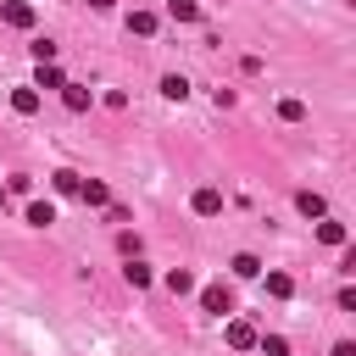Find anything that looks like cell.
Wrapping results in <instances>:
<instances>
[{
	"instance_id": "obj_11",
	"label": "cell",
	"mask_w": 356,
	"mask_h": 356,
	"mask_svg": "<svg viewBox=\"0 0 356 356\" xmlns=\"http://www.w3.org/2000/svg\"><path fill=\"white\" fill-rule=\"evenodd\" d=\"M78 184H83V178H78L72 167H61V172H50V189H56V195H78Z\"/></svg>"
},
{
	"instance_id": "obj_12",
	"label": "cell",
	"mask_w": 356,
	"mask_h": 356,
	"mask_svg": "<svg viewBox=\"0 0 356 356\" xmlns=\"http://www.w3.org/2000/svg\"><path fill=\"white\" fill-rule=\"evenodd\" d=\"M228 267H234V278H261V261H256L250 250H239V256H234Z\"/></svg>"
},
{
	"instance_id": "obj_22",
	"label": "cell",
	"mask_w": 356,
	"mask_h": 356,
	"mask_svg": "<svg viewBox=\"0 0 356 356\" xmlns=\"http://www.w3.org/2000/svg\"><path fill=\"white\" fill-rule=\"evenodd\" d=\"M117 250H122V256H139V234L122 228V234H117Z\"/></svg>"
},
{
	"instance_id": "obj_4",
	"label": "cell",
	"mask_w": 356,
	"mask_h": 356,
	"mask_svg": "<svg viewBox=\"0 0 356 356\" xmlns=\"http://www.w3.org/2000/svg\"><path fill=\"white\" fill-rule=\"evenodd\" d=\"M11 111H17V117H33V111H39V89H33V83L11 89Z\"/></svg>"
},
{
	"instance_id": "obj_6",
	"label": "cell",
	"mask_w": 356,
	"mask_h": 356,
	"mask_svg": "<svg viewBox=\"0 0 356 356\" xmlns=\"http://www.w3.org/2000/svg\"><path fill=\"white\" fill-rule=\"evenodd\" d=\"M217 211H222V189H211V184L195 189V217H217Z\"/></svg>"
},
{
	"instance_id": "obj_21",
	"label": "cell",
	"mask_w": 356,
	"mask_h": 356,
	"mask_svg": "<svg viewBox=\"0 0 356 356\" xmlns=\"http://www.w3.org/2000/svg\"><path fill=\"white\" fill-rule=\"evenodd\" d=\"M278 117H284V122H300L306 106H300V100H278Z\"/></svg>"
},
{
	"instance_id": "obj_17",
	"label": "cell",
	"mask_w": 356,
	"mask_h": 356,
	"mask_svg": "<svg viewBox=\"0 0 356 356\" xmlns=\"http://www.w3.org/2000/svg\"><path fill=\"white\" fill-rule=\"evenodd\" d=\"M28 222H33V228H50V222H56V206H50V200H33V206H28Z\"/></svg>"
},
{
	"instance_id": "obj_5",
	"label": "cell",
	"mask_w": 356,
	"mask_h": 356,
	"mask_svg": "<svg viewBox=\"0 0 356 356\" xmlns=\"http://www.w3.org/2000/svg\"><path fill=\"white\" fill-rule=\"evenodd\" d=\"M78 200H83V206H111V189H106L100 178H83V184H78Z\"/></svg>"
},
{
	"instance_id": "obj_25",
	"label": "cell",
	"mask_w": 356,
	"mask_h": 356,
	"mask_svg": "<svg viewBox=\"0 0 356 356\" xmlns=\"http://www.w3.org/2000/svg\"><path fill=\"white\" fill-rule=\"evenodd\" d=\"M111 6H117V0H89V11H111Z\"/></svg>"
},
{
	"instance_id": "obj_14",
	"label": "cell",
	"mask_w": 356,
	"mask_h": 356,
	"mask_svg": "<svg viewBox=\"0 0 356 356\" xmlns=\"http://www.w3.org/2000/svg\"><path fill=\"white\" fill-rule=\"evenodd\" d=\"M61 83H67L61 67H56V61H39V83H33V89H61Z\"/></svg>"
},
{
	"instance_id": "obj_23",
	"label": "cell",
	"mask_w": 356,
	"mask_h": 356,
	"mask_svg": "<svg viewBox=\"0 0 356 356\" xmlns=\"http://www.w3.org/2000/svg\"><path fill=\"white\" fill-rule=\"evenodd\" d=\"M28 50H33V61H56V44H50V39H33Z\"/></svg>"
},
{
	"instance_id": "obj_15",
	"label": "cell",
	"mask_w": 356,
	"mask_h": 356,
	"mask_svg": "<svg viewBox=\"0 0 356 356\" xmlns=\"http://www.w3.org/2000/svg\"><path fill=\"white\" fill-rule=\"evenodd\" d=\"M161 95H167V100H184V95H189V78H184V72H167V78H161Z\"/></svg>"
},
{
	"instance_id": "obj_24",
	"label": "cell",
	"mask_w": 356,
	"mask_h": 356,
	"mask_svg": "<svg viewBox=\"0 0 356 356\" xmlns=\"http://www.w3.org/2000/svg\"><path fill=\"white\" fill-rule=\"evenodd\" d=\"M334 356H356V345H350V339H339V345H334Z\"/></svg>"
},
{
	"instance_id": "obj_10",
	"label": "cell",
	"mask_w": 356,
	"mask_h": 356,
	"mask_svg": "<svg viewBox=\"0 0 356 356\" xmlns=\"http://www.w3.org/2000/svg\"><path fill=\"white\" fill-rule=\"evenodd\" d=\"M167 17L172 22H200V0H167Z\"/></svg>"
},
{
	"instance_id": "obj_2",
	"label": "cell",
	"mask_w": 356,
	"mask_h": 356,
	"mask_svg": "<svg viewBox=\"0 0 356 356\" xmlns=\"http://www.w3.org/2000/svg\"><path fill=\"white\" fill-rule=\"evenodd\" d=\"M200 312H217V317H222V312H234V295H228L222 284H206V289H200Z\"/></svg>"
},
{
	"instance_id": "obj_9",
	"label": "cell",
	"mask_w": 356,
	"mask_h": 356,
	"mask_svg": "<svg viewBox=\"0 0 356 356\" xmlns=\"http://www.w3.org/2000/svg\"><path fill=\"white\" fill-rule=\"evenodd\" d=\"M61 100H67V111H89V100H95V95H89L83 83H61Z\"/></svg>"
},
{
	"instance_id": "obj_1",
	"label": "cell",
	"mask_w": 356,
	"mask_h": 356,
	"mask_svg": "<svg viewBox=\"0 0 356 356\" xmlns=\"http://www.w3.org/2000/svg\"><path fill=\"white\" fill-rule=\"evenodd\" d=\"M0 17H6L11 28H33V22H39V11H33L28 0H6V6H0Z\"/></svg>"
},
{
	"instance_id": "obj_18",
	"label": "cell",
	"mask_w": 356,
	"mask_h": 356,
	"mask_svg": "<svg viewBox=\"0 0 356 356\" xmlns=\"http://www.w3.org/2000/svg\"><path fill=\"white\" fill-rule=\"evenodd\" d=\"M317 239H323V245H345L350 234H345V222H328V217H323V222H317Z\"/></svg>"
},
{
	"instance_id": "obj_20",
	"label": "cell",
	"mask_w": 356,
	"mask_h": 356,
	"mask_svg": "<svg viewBox=\"0 0 356 356\" xmlns=\"http://www.w3.org/2000/svg\"><path fill=\"white\" fill-rule=\"evenodd\" d=\"M167 289H172V295H189V289H195V278H189L184 267H172V273H167Z\"/></svg>"
},
{
	"instance_id": "obj_19",
	"label": "cell",
	"mask_w": 356,
	"mask_h": 356,
	"mask_svg": "<svg viewBox=\"0 0 356 356\" xmlns=\"http://www.w3.org/2000/svg\"><path fill=\"white\" fill-rule=\"evenodd\" d=\"M256 345H261V356H289V339L284 334H256Z\"/></svg>"
},
{
	"instance_id": "obj_16",
	"label": "cell",
	"mask_w": 356,
	"mask_h": 356,
	"mask_svg": "<svg viewBox=\"0 0 356 356\" xmlns=\"http://www.w3.org/2000/svg\"><path fill=\"white\" fill-rule=\"evenodd\" d=\"M295 206H300V217H323L328 206H323V195H312V189H300L295 195Z\"/></svg>"
},
{
	"instance_id": "obj_7",
	"label": "cell",
	"mask_w": 356,
	"mask_h": 356,
	"mask_svg": "<svg viewBox=\"0 0 356 356\" xmlns=\"http://www.w3.org/2000/svg\"><path fill=\"white\" fill-rule=\"evenodd\" d=\"M122 278H128V289H150V278H156V273H150V267H145L139 256H128V267H122Z\"/></svg>"
},
{
	"instance_id": "obj_3",
	"label": "cell",
	"mask_w": 356,
	"mask_h": 356,
	"mask_svg": "<svg viewBox=\"0 0 356 356\" xmlns=\"http://www.w3.org/2000/svg\"><path fill=\"white\" fill-rule=\"evenodd\" d=\"M222 339H228V345H234V350H250V345H256V328H250V323H245V317H234V323H228V328H222Z\"/></svg>"
},
{
	"instance_id": "obj_8",
	"label": "cell",
	"mask_w": 356,
	"mask_h": 356,
	"mask_svg": "<svg viewBox=\"0 0 356 356\" xmlns=\"http://www.w3.org/2000/svg\"><path fill=\"white\" fill-rule=\"evenodd\" d=\"M261 289H267L273 300H289V295H295V278H289V273H267V278H261Z\"/></svg>"
},
{
	"instance_id": "obj_13",
	"label": "cell",
	"mask_w": 356,
	"mask_h": 356,
	"mask_svg": "<svg viewBox=\"0 0 356 356\" xmlns=\"http://www.w3.org/2000/svg\"><path fill=\"white\" fill-rule=\"evenodd\" d=\"M156 11H128V33H156Z\"/></svg>"
}]
</instances>
